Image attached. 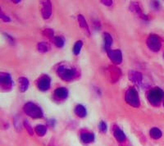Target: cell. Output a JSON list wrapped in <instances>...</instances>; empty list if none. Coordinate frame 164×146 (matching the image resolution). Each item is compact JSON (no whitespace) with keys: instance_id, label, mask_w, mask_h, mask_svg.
Here are the masks:
<instances>
[{"instance_id":"obj_1","label":"cell","mask_w":164,"mask_h":146,"mask_svg":"<svg viewBox=\"0 0 164 146\" xmlns=\"http://www.w3.org/2000/svg\"><path fill=\"white\" fill-rule=\"evenodd\" d=\"M57 74L62 80L65 81H72L77 78L78 72L76 68L67 64H62L57 68Z\"/></svg>"},{"instance_id":"obj_2","label":"cell","mask_w":164,"mask_h":146,"mask_svg":"<svg viewBox=\"0 0 164 146\" xmlns=\"http://www.w3.org/2000/svg\"><path fill=\"white\" fill-rule=\"evenodd\" d=\"M23 111L27 116H29L31 118L38 119L43 117V111L37 104L32 103V102H28L23 107Z\"/></svg>"},{"instance_id":"obj_3","label":"cell","mask_w":164,"mask_h":146,"mask_svg":"<svg viewBox=\"0 0 164 146\" xmlns=\"http://www.w3.org/2000/svg\"><path fill=\"white\" fill-rule=\"evenodd\" d=\"M148 102L153 106H159L164 98V92L162 89L155 87L151 89L147 95Z\"/></svg>"},{"instance_id":"obj_4","label":"cell","mask_w":164,"mask_h":146,"mask_svg":"<svg viewBox=\"0 0 164 146\" xmlns=\"http://www.w3.org/2000/svg\"><path fill=\"white\" fill-rule=\"evenodd\" d=\"M125 100L129 105L133 108H139L140 106L139 94L134 87L129 88L128 90H126V95H125Z\"/></svg>"},{"instance_id":"obj_5","label":"cell","mask_w":164,"mask_h":146,"mask_svg":"<svg viewBox=\"0 0 164 146\" xmlns=\"http://www.w3.org/2000/svg\"><path fill=\"white\" fill-rule=\"evenodd\" d=\"M146 44L148 49L153 52L159 51L161 46H162L160 38L157 35L154 34H152L148 36L146 40Z\"/></svg>"},{"instance_id":"obj_6","label":"cell","mask_w":164,"mask_h":146,"mask_svg":"<svg viewBox=\"0 0 164 146\" xmlns=\"http://www.w3.org/2000/svg\"><path fill=\"white\" fill-rule=\"evenodd\" d=\"M0 86L2 90H10L12 86V80L8 73L1 72L0 73Z\"/></svg>"},{"instance_id":"obj_7","label":"cell","mask_w":164,"mask_h":146,"mask_svg":"<svg viewBox=\"0 0 164 146\" xmlns=\"http://www.w3.org/2000/svg\"><path fill=\"white\" fill-rule=\"evenodd\" d=\"M108 56L112 63L115 64H121L122 62V54L121 50L118 49H108L106 50Z\"/></svg>"},{"instance_id":"obj_8","label":"cell","mask_w":164,"mask_h":146,"mask_svg":"<svg viewBox=\"0 0 164 146\" xmlns=\"http://www.w3.org/2000/svg\"><path fill=\"white\" fill-rule=\"evenodd\" d=\"M41 4V14L44 19H49L52 15V3L49 0L46 1H42L40 2Z\"/></svg>"},{"instance_id":"obj_9","label":"cell","mask_w":164,"mask_h":146,"mask_svg":"<svg viewBox=\"0 0 164 146\" xmlns=\"http://www.w3.org/2000/svg\"><path fill=\"white\" fill-rule=\"evenodd\" d=\"M50 86H51V79L47 75H44L39 79L37 82V87L41 91H47L49 90Z\"/></svg>"},{"instance_id":"obj_10","label":"cell","mask_w":164,"mask_h":146,"mask_svg":"<svg viewBox=\"0 0 164 146\" xmlns=\"http://www.w3.org/2000/svg\"><path fill=\"white\" fill-rule=\"evenodd\" d=\"M68 90L64 87H59L57 88L56 90H54V99L59 101V100H64L68 98Z\"/></svg>"},{"instance_id":"obj_11","label":"cell","mask_w":164,"mask_h":146,"mask_svg":"<svg viewBox=\"0 0 164 146\" xmlns=\"http://www.w3.org/2000/svg\"><path fill=\"white\" fill-rule=\"evenodd\" d=\"M128 77L130 81H132L133 83L137 84V85L141 84L142 81H143V75H142V73L139 72H135V71L129 72Z\"/></svg>"},{"instance_id":"obj_12","label":"cell","mask_w":164,"mask_h":146,"mask_svg":"<svg viewBox=\"0 0 164 146\" xmlns=\"http://www.w3.org/2000/svg\"><path fill=\"white\" fill-rule=\"evenodd\" d=\"M109 72V75L111 77V80L112 82H116L119 80V78L121 76V70L119 68H116V67H110L108 69Z\"/></svg>"},{"instance_id":"obj_13","label":"cell","mask_w":164,"mask_h":146,"mask_svg":"<svg viewBox=\"0 0 164 146\" xmlns=\"http://www.w3.org/2000/svg\"><path fill=\"white\" fill-rule=\"evenodd\" d=\"M77 20H78L79 25H80V26L81 27V29L83 30L86 33H87L88 35H90V29H89V26H88L85 17H84L82 15H78V16H77Z\"/></svg>"},{"instance_id":"obj_14","label":"cell","mask_w":164,"mask_h":146,"mask_svg":"<svg viewBox=\"0 0 164 146\" xmlns=\"http://www.w3.org/2000/svg\"><path fill=\"white\" fill-rule=\"evenodd\" d=\"M18 83H19V89H20L21 92L26 91L30 85L28 79L26 78V77H20V78L18 79Z\"/></svg>"},{"instance_id":"obj_15","label":"cell","mask_w":164,"mask_h":146,"mask_svg":"<svg viewBox=\"0 0 164 146\" xmlns=\"http://www.w3.org/2000/svg\"><path fill=\"white\" fill-rule=\"evenodd\" d=\"M113 134H114V136L116 138L117 141L119 142H123L125 141V139H126V135H125V133L123 132V130H121L119 127H115L114 130H113Z\"/></svg>"},{"instance_id":"obj_16","label":"cell","mask_w":164,"mask_h":146,"mask_svg":"<svg viewBox=\"0 0 164 146\" xmlns=\"http://www.w3.org/2000/svg\"><path fill=\"white\" fill-rule=\"evenodd\" d=\"M81 139L82 140V142L86 143V144H89L91 143L95 140V135L93 133H83L81 135Z\"/></svg>"},{"instance_id":"obj_17","label":"cell","mask_w":164,"mask_h":146,"mask_svg":"<svg viewBox=\"0 0 164 146\" xmlns=\"http://www.w3.org/2000/svg\"><path fill=\"white\" fill-rule=\"evenodd\" d=\"M75 113L77 114V116H78L79 117H85L87 114V111L86 108L81 104H78L76 106L75 108Z\"/></svg>"},{"instance_id":"obj_18","label":"cell","mask_w":164,"mask_h":146,"mask_svg":"<svg viewBox=\"0 0 164 146\" xmlns=\"http://www.w3.org/2000/svg\"><path fill=\"white\" fill-rule=\"evenodd\" d=\"M37 49L40 53H42V54H45V53H47L50 50V45L48 42H40V43L37 45Z\"/></svg>"},{"instance_id":"obj_19","label":"cell","mask_w":164,"mask_h":146,"mask_svg":"<svg viewBox=\"0 0 164 146\" xmlns=\"http://www.w3.org/2000/svg\"><path fill=\"white\" fill-rule=\"evenodd\" d=\"M104 48H105L106 50L110 49L111 46H112V38L110 34H108V33H104Z\"/></svg>"},{"instance_id":"obj_20","label":"cell","mask_w":164,"mask_h":146,"mask_svg":"<svg viewBox=\"0 0 164 146\" xmlns=\"http://www.w3.org/2000/svg\"><path fill=\"white\" fill-rule=\"evenodd\" d=\"M130 10L133 12H135L139 16V17H141V16L143 15L142 13L141 9H140V7H139V5L138 2H132L130 4Z\"/></svg>"},{"instance_id":"obj_21","label":"cell","mask_w":164,"mask_h":146,"mask_svg":"<svg viewBox=\"0 0 164 146\" xmlns=\"http://www.w3.org/2000/svg\"><path fill=\"white\" fill-rule=\"evenodd\" d=\"M149 135H150L151 138H153L154 139H157L162 137V133L158 128L153 127V128H152L149 130Z\"/></svg>"},{"instance_id":"obj_22","label":"cell","mask_w":164,"mask_h":146,"mask_svg":"<svg viewBox=\"0 0 164 146\" xmlns=\"http://www.w3.org/2000/svg\"><path fill=\"white\" fill-rule=\"evenodd\" d=\"M35 130L39 136H44L47 132V127L45 125H38L35 126Z\"/></svg>"},{"instance_id":"obj_23","label":"cell","mask_w":164,"mask_h":146,"mask_svg":"<svg viewBox=\"0 0 164 146\" xmlns=\"http://www.w3.org/2000/svg\"><path fill=\"white\" fill-rule=\"evenodd\" d=\"M82 46H83V42L81 40H78L75 43L74 47H73V53H74L75 55H79L80 54L81 49H82Z\"/></svg>"},{"instance_id":"obj_24","label":"cell","mask_w":164,"mask_h":146,"mask_svg":"<svg viewBox=\"0 0 164 146\" xmlns=\"http://www.w3.org/2000/svg\"><path fill=\"white\" fill-rule=\"evenodd\" d=\"M53 41H54V45H56L58 48H63L64 46V40H63L61 36H55L54 39H53Z\"/></svg>"},{"instance_id":"obj_25","label":"cell","mask_w":164,"mask_h":146,"mask_svg":"<svg viewBox=\"0 0 164 146\" xmlns=\"http://www.w3.org/2000/svg\"><path fill=\"white\" fill-rule=\"evenodd\" d=\"M42 34H43L44 36H45V37H47V38L49 39H54L55 36H54V31H53V29H51V28H46V29H45L42 31Z\"/></svg>"},{"instance_id":"obj_26","label":"cell","mask_w":164,"mask_h":146,"mask_svg":"<svg viewBox=\"0 0 164 146\" xmlns=\"http://www.w3.org/2000/svg\"><path fill=\"white\" fill-rule=\"evenodd\" d=\"M24 126H25L26 129L27 131H28V133H29L30 135H34V131H33V129H32L31 126L30 125V123L28 122V121H24Z\"/></svg>"},{"instance_id":"obj_27","label":"cell","mask_w":164,"mask_h":146,"mask_svg":"<svg viewBox=\"0 0 164 146\" xmlns=\"http://www.w3.org/2000/svg\"><path fill=\"white\" fill-rule=\"evenodd\" d=\"M99 129L102 133H105L107 131V124L104 121H101L99 124Z\"/></svg>"},{"instance_id":"obj_28","label":"cell","mask_w":164,"mask_h":146,"mask_svg":"<svg viewBox=\"0 0 164 146\" xmlns=\"http://www.w3.org/2000/svg\"><path fill=\"white\" fill-rule=\"evenodd\" d=\"M0 18L2 19L3 21H5V22H9V21H11V19H10V17H9L8 16H7L6 14H4L3 12H2V11L0 12Z\"/></svg>"},{"instance_id":"obj_29","label":"cell","mask_w":164,"mask_h":146,"mask_svg":"<svg viewBox=\"0 0 164 146\" xmlns=\"http://www.w3.org/2000/svg\"><path fill=\"white\" fill-rule=\"evenodd\" d=\"M101 2L105 6H112V0H102Z\"/></svg>"},{"instance_id":"obj_30","label":"cell","mask_w":164,"mask_h":146,"mask_svg":"<svg viewBox=\"0 0 164 146\" xmlns=\"http://www.w3.org/2000/svg\"><path fill=\"white\" fill-rule=\"evenodd\" d=\"M6 35V37H7V39H8L9 40V41H10V43L11 44H14V39L12 38V37H11V36L9 35Z\"/></svg>"},{"instance_id":"obj_31","label":"cell","mask_w":164,"mask_h":146,"mask_svg":"<svg viewBox=\"0 0 164 146\" xmlns=\"http://www.w3.org/2000/svg\"><path fill=\"white\" fill-rule=\"evenodd\" d=\"M21 1H12V2H14V3H17V2H20Z\"/></svg>"},{"instance_id":"obj_32","label":"cell","mask_w":164,"mask_h":146,"mask_svg":"<svg viewBox=\"0 0 164 146\" xmlns=\"http://www.w3.org/2000/svg\"><path fill=\"white\" fill-rule=\"evenodd\" d=\"M163 107H164V101H163Z\"/></svg>"}]
</instances>
